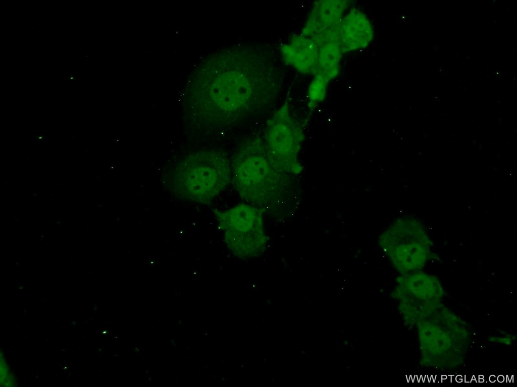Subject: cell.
<instances>
[{
  "label": "cell",
  "instance_id": "obj_1",
  "mask_svg": "<svg viewBox=\"0 0 517 387\" xmlns=\"http://www.w3.org/2000/svg\"><path fill=\"white\" fill-rule=\"evenodd\" d=\"M230 162L232 183L246 203L266 211L279 207L289 197L292 175L280 170L272 162L260 133L243 139Z\"/></svg>",
  "mask_w": 517,
  "mask_h": 387
},
{
  "label": "cell",
  "instance_id": "obj_2",
  "mask_svg": "<svg viewBox=\"0 0 517 387\" xmlns=\"http://www.w3.org/2000/svg\"><path fill=\"white\" fill-rule=\"evenodd\" d=\"M423 366L439 370L459 368L471 343L469 324L442 303L416 324Z\"/></svg>",
  "mask_w": 517,
  "mask_h": 387
},
{
  "label": "cell",
  "instance_id": "obj_3",
  "mask_svg": "<svg viewBox=\"0 0 517 387\" xmlns=\"http://www.w3.org/2000/svg\"><path fill=\"white\" fill-rule=\"evenodd\" d=\"M173 177L171 186L176 195L207 205L232 183L230 158L222 151H200L183 160Z\"/></svg>",
  "mask_w": 517,
  "mask_h": 387
},
{
  "label": "cell",
  "instance_id": "obj_4",
  "mask_svg": "<svg viewBox=\"0 0 517 387\" xmlns=\"http://www.w3.org/2000/svg\"><path fill=\"white\" fill-rule=\"evenodd\" d=\"M265 210L248 204H239L225 210L214 209L218 227L227 249L235 257H257L265 251L269 237L263 214Z\"/></svg>",
  "mask_w": 517,
  "mask_h": 387
},
{
  "label": "cell",
  "instance_id": "obj_5",
  "mask_svg": "<svg viewBox=\"0 0 517 387\" xmlns=\"http://www.w3.org/2000/svg\"><path fill=\"white\" fill-rule=\"evenodd\" d=\"M378 244L401 274L420 271L431 254V241L422 223L410 217L391 223L380 235Z\"/></svg>",
  "mask_w": 517,
  "mask_h": 387
},
{
  "label": "cell",
  "instance_id": "obj_6",
  "mask_svg": "<svg viewBox=\"0 0 517 387\" xmlns=\"http://www.w3.org/2000/svg\"><path fill=\"white\" fill-rule=\"evenodd\" d=\"M304 125L293 117L286 98L267 120L262 135L272 162L280 170L292 175L303 170L299 154L305 138Z\"/></svg>",
  "mask_w": 517,
  "mask_h": 387
},
{
  "label": "cell",
  "instance_id": "obj_7",
  "mask_svg": "<svg viewBox=\"0 0 517 387\" xmlns=\"http://www.w3.org/2000/svg\"><path fill=\"white\" fill-rule=\"evenodd\" d=\"M396 282L393 295L405 318L417 319L442 302L444 289L440 280L433 275L418 271L401 274Z\"/></svg>",
  "mask_w": 517,
  "mask_h": 387
},
{
  "label": "cell",
  "instance_id": "obj_8",
  "mask_svg": "<svg viewBox=\"0 0 517 387\" xmlns=\"http://www.w3.org/2000/svg\"><path fill=\"white\" fill-rule=\"evenodd\" d=\"M351 3L345 0L315 2L300 33L313 39L319 47L339 42L340 24Z\"/></svg>",
  "mask_w": 517,
  "mask_h": 387
},
{
  "label": "cell",
  "instance_id": "obj_9",
  "mask_svg": "<svg viewBox=\"0 0 517 387\" xmlns=\"http://www.w3.org/2000/svg\"><path fill=\"white\" fill-rule=\"evenodd\" d=\"M374 37L373 26L360 9L352 8L342 18L339 42L343 53L367 48Z\"/></svg>",
  "mask_w": 517,
  "mask_h": 387
},
{
  "label": "cell",
  "instance_id": "obj_10",
  "mask_svg": "<svg viewBox=\"0 0 517 387\" xmlns=\"http://www.w3.org/2000/svg\"><path fill=\"white\" fill-rule=\"evenodd\" d=\"M280 48L286 64L304 75L316 74L319 48L313 39L301 33L296 34Z\"/></svg>",
  "mask_w": 517,
  "mask_h": 387
},
{
  "label": "cell",
  "instance_id": "obj_11",
  "mask_svg": "<svg viewBox=\"0 0 517 387\" xmlns=\"http://www.w3.org/2000/svg\"><path fill=\"white\" fill-rule=\"evenodd\" d=\"M319 48L316 74L320 75L329 82L336 78L340 73L343 53L338 42L327 43Z\"/></svg>",
  "mask_w": 517,
  "mask_h": 387
},
{
  "label": "cell",
  "instance_id": "obj_12",
  "mask_svg": "<svg viewBox=\"0 0 517 387\" xmlns=\"http://www.w3.org/2000/svg\"><path fill=\"white\" fill-rule=\"evenodd\" d=\"M314 76L307 90V104L311 110L315 109L325 101L329 83L319 75Z\"/></svg>",
  "mask_w": 517,
  "mask_h": 387
}]
</instances>
